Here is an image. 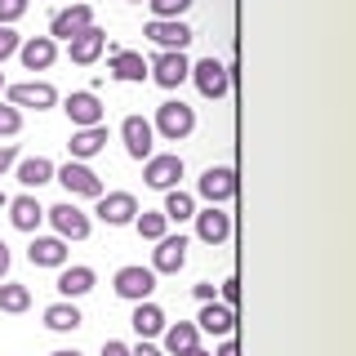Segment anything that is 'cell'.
Masks as SVG:
<instances>
[{
	"label": "cell",
	"mask_w": 356,
	"mask_h": 356,
	"mask_svg": "<svg viewBox=\"0 0 356 356\" xmlns=\"http://www.w3.org/2000/svg\"><path fill=\"white\" fill-rule=\"evenodd\" d=\"M107 72L116 76V81H147V58L134 54V49H111Z\"/></svg>",
	"instance_id": "cell-23"
},
{
	"label": "cell",
	"mask_w": 356,
	"mask_h": 356,
	"mask_svg": "<svg viewBox=\"0 0 356 356\" xmlns=\"http://www.w3.org/2000/svg\"><path fill=\"white\" fill-rule=\"evenodd\" d=\"M161 214L170 218V222H192V214H196V196L183 192V187H174V192H165Z\"/></svg>",
	"instance_id": "cell-29"
},
{
	"label": "cell",
	"mask_w": 356,
	"mask_h": 356,
	"mask_svg": "<svg viewBox=\"0 0 356 356\" xmlns=\"http://www.w3.org/2000/svg\"><path fill=\"white\" fill-rule=\"evenodd\" d=\"M183 263H187V236L183 232H178V236L165 232V236L156 241V250H152V272L156 276H178Z\"/></svg>",
	"instance_id": "cell-10"
},
{
	"label": "cell",
	"mask_w": 356,
	"mask_h": 356,
	"mask_svg": "<svg viewBox=\"0 0 356 356\" xmlns=\"http://www.w3.org/2000/svg\"><path fill=\"white\" fill-rule=\"evenodd\" d=\"M18 58L27 72H49L54 58H58V40H49V36H31V40H22L18 44Z\"/></svg>",
	"instance_id": "cell-19"
},
{
	"label": "cell",
	"mask_w": 356,
	"mask_h": 356,
	"mask_svg": "<svg viewBox=\"0 0 356 356\" xmlns=\"http://www.w3.org/2000/svg\"><path fill=\"white\" fill-rule=\"evenodd\" d=\"M183 356H214V352H205V348L196 343V348H192V352H183Z\"/></svg>",
	"instance_id": "cell-44"
},
{
	"label": "cell",
	"mask_w": 356,
	"mask_h": 356,
	"mask_svg": "<svg viewBox=\"0 0 356 356\" xmlns=\"http://www.w3.org/2000/svg\"><path fill=\"white\" fill-rule=\"evenodd\" d=\"M18 44H22V36H18L14 27H0V63H5V58H14V54H18Z\"/></svg>",
	"instance_id": "cell-35"
},
{
	"label": "cell",
	"mask_w": 356,
	"mask_h": 356,
	"mask_svg": "<svg viewBox=\"0 0 356 356\" xmlns=\"http://www.w3.org/2000/svg\"><path fill=\"white\" fill-rule=\"evenodd\" d=\"M129 325H134V334H138V339H161L170 321H165V312L156 307L152 298H143V303H134V316H129Z\"/></svg>",
	"instance_id": "cell-22"
},
{
	"label": "cell",
	"mask_w": 356,
	"mask_h": 356,
	"mask_svg": "<svg viewBox=\"0 0 356 356\" xmlns=\"http://www.w3.org/2000/svg\"><path fill=\"white\" fill-rule=\"evenodd\" d=\"M107 147V125H89V129H76L72 143H67V152H72V161H89V156H98Z\"/></svg>",
	"instance_id": "cell-24"
},
{
	"label": "cell",
	"mask_w": 356,
	"mask_h": 356,
	"mask_svg": "<svg viewBox=\"0 0 356 356\" xmlns=\"http://www.w3.org/2000/svg\"><path fill=\"white\" fill-rule=\"evenodd\" d=\"M63 111L76 129H89V125H103V98L94 89H76V94L63 98Z\"/></svg>",
	"instance_id": "cell-9"
},
{
	"label": "cell",
	"mask_w": 356,
	"mask_h": 356,
	"mask_svg": "<svg viewBox=\"0 0 356 356\" xmlns=\"http://www.w3.org/2000/svg\"><path fill=\"white\" fill-rule=\"evenodd\" d=\"M183 156L178 152H152L147 161H143V183L156 187V192H174L178 183H183Z\"/></svg>",
	"instance_id": "cell-2"
},
{
	"label": "cell",
	"mask_w": 356,
	"mask_h": 356,
	"mask_svg": "<svg viewBox=\"0 0 356 356\" xmlns=\"http://www.w3.org/2000/svg\"><path fill=\"white\" fill-rule=\"evenodd\" d=\"M192 294L200 298V303H214V285H209V281H200V285H192Z\"/></svg>",
	"instance_id": "cell-40"
},
{
	"label": "cell",
	"mask_w": 356,
	"mask_h": 356,
	"mask_svg": "<svg viewBox=\"0 0 356 356\" xmlns=\"http://www.w3.org/2000/svg\"><path fill=\"white\" fill-rule=\"evenodd\" d=\"M214 356H241V348H236V339H222V348H218Z\"/></svg>",
	"instance_id": "cell-41"
},
{
	"label": "cell",
	"mask_w": 356,
	"mask_h": 356,
	"mask_svg": "<svg viewBox=\"0 0 356 356\" xmlns=\"http://www.w3.org/2000/svg\"><path fill=\"white\" fill-rule=\"evenodd\" d=\"M196 222V241H205V245H222L232 236V214L222 205H205V209H196L192 214Z\"/></svg>",
	"instance_id": "cell-15"
},
{
	"label": "cell",
	"mask_w": 356,
	"mask_h": 356,
	"mask_svg": "<svg viewBox=\"0 0 356 356\" xmlns=\"http://www.w3.org/2000/svg\"><path fill=\"white\" fill-rule=\"evenodd\" d=\"M5 272H9V245L0 241V276H5Z\"/></svg>",
	"instance_id": "cell-42"
},
{
	"label": "cell",
	"mask_w": 356,
	"mask_h": 356,
	"mask_svg": "<svg viewBox=\"0 0 356 356\" xmlns=\"http://www.w3.org/2000/svg\"><path fill=\"white\" fill-rule=\"evenodd\" d=\"M5 209H9V222H14L18 232H31V236H36V227H40V222H44V205H40V200L31 196V192H22V196H14V200H9Z\"/></svg>",
	"instance_id": "cell-21"
},
{
	"label": "cell",
	"mask_w": 356,
	"mask_h": 356,
	"mask_svg": "<svg viewBox=\"0 0 356 356\" xmlns=\"http://www.w3.org/2000/svg\"><path fill=\"white\" fill-rule=\"evenodd\" d=\"M81 321H85V316H81V307H76L72 298H63V303H49V307H44V325H49V330H58V334L76 330Z\"/></svg>",
	"instance_id": "cell-28"
},
{
	"label": "cell",
	"mask_w": 356,
	"mask_h": 356,
	"mask_svg": "<svg viewBox=\"0 0 356 356\" xmlns=\"http://www.w3.org/2000/svg\"><path fill=\"white\" fill-rule=\"evenodd\" d=\"M187 72H192L187 54H174V49H161V54L147 63V76H152L161 89H178V85L187 81Z\"/></svg>",
	"instance_id": "cell-11"
},
{
	"label": "cell",
	"mask_w": 356,
	"mask_h": 356,
	"mask_svg": "<svg viewBox=\"0 0 356 356\" xmlns=\"http://www.w3.org/2000/svg\"><path fill=\"white\" fill-rule=\"evenodd\" d=\"M31 0H0V27H14V22L27 14Z\"/></svg>",
	"instance_id": "cell-34"
},
{
	"label": "cell",
	"mask_w": 356,
	"mask_h": 356,
	"mask_svg": "<svg viewBox=\"0 0 356 356\" xmlns=\"http://www.w3.org/2000/svg\"><path fill=\"white\" fill-rule=\"evenodd\" d=\"M54 183H63L67 196H89V200L103 196V178L89 170L85 161H67L63 170H54Z\"/></svg>",
	"instance_id": "cell-5"
},
{
	"label": "cell",
	"mask_w": 356,
	"mask_h": 356,
	"mask_svg": "<svg viewBox=\"0 0 356 356\" xmlns=\"http://www.w3.org/2000/svg\"><path fill=\"white\" fill-rule=\"evenodd\" d=\"M67 241L63 236H31V245H27V259H31V267H67Z\"/></svg>",
	"instance_id": "cell-20"
},
{
	"label": "cell",
	"mask_w": 356,
	"mask_h": 356,
	"mask_svg": "<svg viewBox=\"0 0 356 356\" xmlns=\"http://www.w3.org/2000/svg\"><path fill=\"white\" fill-rule=\"evenodd\" d=\"M152 5V18H183L196 0H147Z\"/></svg>",
	"instance_id": "cell-33"
},
{
	"label": "cell",
	"mask_w": 356,
	"mask_h": 356,
	"mask_svg": "<svg viewBox=\"0 0 356 356\" xmlns=\"http://www.w3.org/2000/svg\"><path fill=\"white\" fill-rule=\"evenodd\" d=\"M165 356H183V352H192L196 343H200V330H196V321H178V325H165Z\"/></svg>",
	"instance_id": "cell-26"
},
{
	"label": "cell",
	"mask_w": 356,
	"mask_h": 356,
	"mask_svg": "<svg viewBox=\"0 0 356 356\" xmlns=\"http://www.w3.org/2000/svg\"><path fill=\"white\" fill-rule=\"evenodd\" d=\"M54 170H58V165H54L49 156H27V161H18V174H14V178H18V183L31 192V187L54 183Z\"/></svg>",
	"instance_id": "cell-27"
},
{
	"label": "cell",
	"mask_w": 356,
	"mask_h": 356,
	"mask_svg": "<svg viewBox=\"0 0 356 356\" xmlns=\"http://www.w3.org/2000/svg\"><path fill=\"white\" fill-rule=\"evenodd\" d=\"M0 89H5V72H0Z\"/></svg>",
	"instance_id": "cell-47"
},
{
	"label": "cell",
	"mask_w": 356,
	"mask_h": 356,
	"mask_svg": "<svg viewBox=\"0 0 356 356\" xmlns=\"http://www.w3.org/2000/svg\"><path fill=\"white\" fill-rule=\"evenodd\" d=\"M44 218L54 222V236H63V241H85L89 236V214L76 200H63V205H54V209H44Z\"/></svg>",
	"instance_id": "cell-4"
},
{
	"label": "cell",
	"mask_w": 356,
	"mask_h": 356,
	"mask_svg": "<svg viewBox=\"0 0 356 356\" xmlns=\"http://www.w3.org/2000/svg\"><path fill=\"white\" fill-rule=\"evenodd\" d=\"M14 134H22V107L0 103V138H14Z\"/></svg>",
	"instance_id": "cell-32"
},
{
	"label": "cell",
	"mask_w": 356,
	"mask_h": 356,
	"mask_svg": "<svg viewBox=\"0 0 356 356\" xmlns=\"http://www.w3.org/2000/svg\"><path fill=\"white\" fill-rule=\"evenodd\" d=\"M85 27H94V5L81 0V5H67L49 18V40H72V36H81Z\"/></svg>",
	"instance_id": "cell-13"
},
{
	"label": "cell",
	"mask_w": 356,
	"mask_h": 356,
	"mask_svg": "<svg viewBox=\"0 0 356 356\" xmlns=\"http://www.w3.org/2000/svg\"><path fill=\"white\" fill-rule=\"evenodd\" d=\"M134 227H138V236H143V241H161L165 232H170V218H165L161 209H138Z\"/></svg>",
	"instance_id": "cell-31"
},
{
	"label": "cell",
	"mask_w": 356,
	"mask_h": 356,
	"mask_svg": "<svg viewBox=\"0 0 356 356\" xmlns=\"http://www.w3.org/2000/svg\"><path fill=\"white\" fill-rule=\"evenodd\" d=\"M49 356H85V352H76V348H58V352H49Z\"/></svg>",
	"instance_id": "cell-43"
},
{
	"label": "cell",
	"mask_w": 356,
	"mask_h": 356,
	"mask_svg": "<svg viewBox=\"0 0 356 356\" xmlns=\"http://www.w3.org/2000/svg\"><path fill=\"white\" fill-rule=\"evenodd\" d=\"M236 298H241V285H236V281H222V303L236 307Z\"/></svg>",
	"instance_id": "cell-38"
},
{
	"label": "cell",
	"mask_w": 356,
	"mask_h": 356,
	"mask_svg": "<svg viewBox=\"0 0 356 356\" xmlns=\"http://www.w3.org/2000/svg\"><path fill=\"white\" fill-rule=\"evenodd\" d=\"M5 205H9V196H5V192H0V209H5Z\"/></svg>",
	"instance_id": "cell-45"
},
{
	"label": "cell",
	"mask_w": 356,
	"mask_h": 356,
	"mask_svg": "<svg viewBox=\"0 0 356 356\" xmlns=\"http://www.w3.org/2000/svg\"><path fill=\"white\" fill-rule=\"evenodd\" d=\"M187 81H196L200 98H209V103H218V98L232 89V76H227V67H222L218 58H200V63H192Z\"/></svg>",
	"instance_id": "cell-6"
},
{
	"label": "cell",
	"mask_w": 356,
	"mask_h": 356,
	"mask_svg": "<svg viewBox=\"0 0 356 356\" xmlns=\"http://www.w3.org/2000/svg\"><path fill=\"white\" fill-rule=\"evenodd\" d=\"M111 289H116L125 303H143V298H152V289H156V272L152 267H120L116 276H111Z\"/></svg>",
	"instance_id": "cell-7"
},
{
	"label": "cell",
	"mask_w": 356,
	"mask_h": 356,
	"mask_svg": "<svg viewBox=\"0 0 356 356\" xmlns=\"http://www.w3.org/2000/svg\"><path fill=\"white\" fill-rule=\"evenodd\" d=\"M94 214L107 222V227H125V222L138 218V196L134 192H103L94 205Z\"/></svg>",
	"instance_id": "cell-12"
},
{
	"label": "cell",
	"mask_w": 356,
	"mask_h": 356,
	"mask_svg": "<svg viewBox=\"0 0 356 356\" xmlns=\"http://www.w3.org/2000/svg\"><path fill=\"white\" fill-rule=\"evenodd\" d=\"M14 165H18V143H5V147H0V178L14 170Z\"/></svg>",
	"instance_id": "cell-36"
},
{
	"label": "cell",
	"mask_w": 356,
	"mask_h": 356,
	"mask_svg": "<svg viewBox=\"0 0 356 356\" xmlns=\"http://www.w3.org/2000/svg\"><path fill=\"white\" fill-rule=\"evenodd\" d=\"M120 143H125V152L134 156V161H147V156L156 152V129H152V120L125 116V120H120Z\"/></svg>",
	"instance_id": "cell-14"
},
{
	"label": "cell",
	"mask_w": 356,
	"mask_h": 356,
	"mask_svg": "<svg viewBox=\"0 0 356 356\" xmlns=\"http://www.w3.org/2000/svg\"><path fill=\"white\" fill-rule=\"evenodd\" d=\"M152 129L161 134L165 143H183V138H192V129H196V107H187L183 98H165V103L156 107Z\"/></svg>",
	"instance_id": "cell-1"
},
{
	"label": "cell",
	"mask_w": 356,
	"mask_h": 356,
	"mask_svg": "<svg viewBox=\"0 0 356 356\" xmlns=\"http://www.w3.org/2000/svg\"><path fill=\"white\" fill-rule=\"evenodd\" d=\"M98 285V272L94 267H58V294L63 298H81Z\"/></svg>",
	"instance_id": "cell-25"
},
{
	"label": "cell",
	"mask_w": 356,
	"mask_h": 356,
	"mask_svg": "<svg viewBox=\"0 0 356 356\" xmlns=\"http://www.w3.org/2000/svg\"><path fill=\"white\" fill-rule=\"evenodd\" d=\"M196 330L200 334H218V339H232L236 334V307H227V303H205L200 307V316H196Z\"/></svg>",
	"instance_id": "cell-18"
},
{
	"label": "cell",
	"mask_w": 356,
	"mask_h": 356,
	"mask_svg": "<svg viewBox=\"0 0 356 356\" xmlns=\"http://www.w3.org/2000/svg\"><path fill=\"white\" fill-rule=\"evenodd\" d=\"M103 356H129V348H125L120 339H107V343H103Z\"/></svg>",
	"instance_id": "cell-39"
},
{
	"label": "cell",
	"mask_w": 356,
	"mask_h": 356,
	"mask_svg": "<svg viewBox=\"0 0 356 356\" xmlns=\"http://www.w3.org/2000/svg\"><path fill=\"white\" fill-rule=\"evenodd\" d=\"M143 36H147L152 44H161V49H174V54H183L187 44H192V36H196V31L187 27L183 18H152Z\"/></svg>",
	"instance_id": "cell-8"
},
{
	"label": "cell",
	"mask_w": 356,
	"mask_h": 356,
	"mask_svg": "<svg viewBox=\"0 0 356 356\" xmlns=\"http://www.w3.org/2000/svg\"><path fill=\"white\" fill-rule=\"evenodd\" d=\"M129 5H147V0H129Z\"/></svg>",
	"instance_id": "cell-46"
},
{
	"label": "cell",
	"mask_w": 356,
	"mask_h": 356,
	"mask_svg": "<svg viewBox=\"0 0 356 356\" xmlns=\"http://www.w3.org/2000/svg\"><path fill=\"white\" fill-rule=\"evenodd\" d=\"M5 94H9L14 107H36V111H49L54 103H58V89H54L49 81H22V85H9Z\"/></svg>",
	"instance_id": "cell-17"
},
{
	"label": "cell",
	"mask_w": 356,
	"mask_h": 356,
	"mask_svg": "<svg viewBox=\"0 0 356 356\" xmlns=\"http://www.w3.org/2000/svg\"><path fill=\"white\" fill-rule=\"evenodd\" d=\"M103 49H107V31L103 27H85L81 36L67 40V58H72L76 67H94L98 58H103Z\"/></svg>",
	"instance_id": "cell-16"
},
{
	"label": "cell",
	"mask_w": 356,
	"mask_h": 356,
	"mask_svg": "<svg viewBox=\"0 0 356 356\" xmlns=\"http://www.w3.org/2000/svg\"><path fill=\"white\" fill-rule=\"evenodd\" d=\"M0 312H9V316L31 312V289L18 285V281H0Z\"/></svg>",
	"instance_id": "cell-30"
},
{
	"label": "cell",
	"mask_w": 356,
	"mask_h": 356,
	"mask_svg": "<svg viewBox=\"0 0 356 356\" xmlns=\"http://www.w3.org/2000/svg\"><path fill=\"white\" fill-rule=\"evenodd\" d=\"M196 196L205 200V205H227V200L236 196V170H227V165H209V170L196 178Z\"/></svg>",
	"instance_id": "cell-3"
},
{
	"label": "cell",
	"mask_w": 356,
	"mask_h": 356,
	"mask_svg": "<svg viewBox=\"0 0 356 356\" xmlns=\"http://www.w3.org/2000/svg\"><path fill=\"white\" fill-rule=\"evenodd\" d=\"M129 356H165L152 339H138V348H129Z\"/></svg>",
	"instance_id": "cell-37"
}]
</instances>
